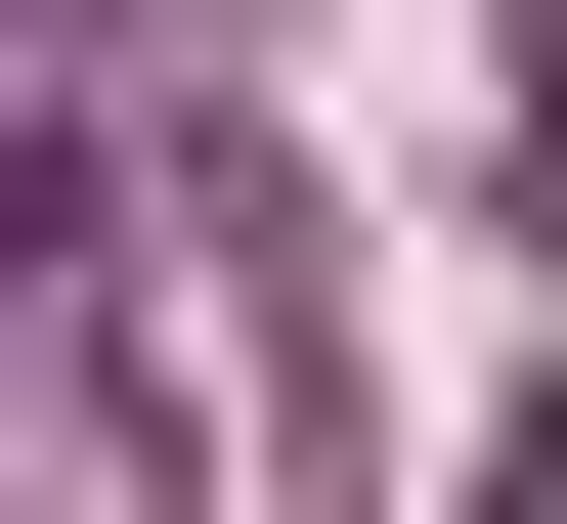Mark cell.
<instances>
[{
	"instance_id": "1",
	"label": "cell",
	"mask_w": 567,
	"mask_h": 524,
	"mask_svg": "<svg viewBox=\"0 0 567 524\" xmlns=\"http://www.w3.org/2000/svg\"><path fill=\"white\" fill-rule=\"evenodd\" d=\"M436 524H567V393H524V438H481V481H436Z\"/></svg>"
}]
</instances>
